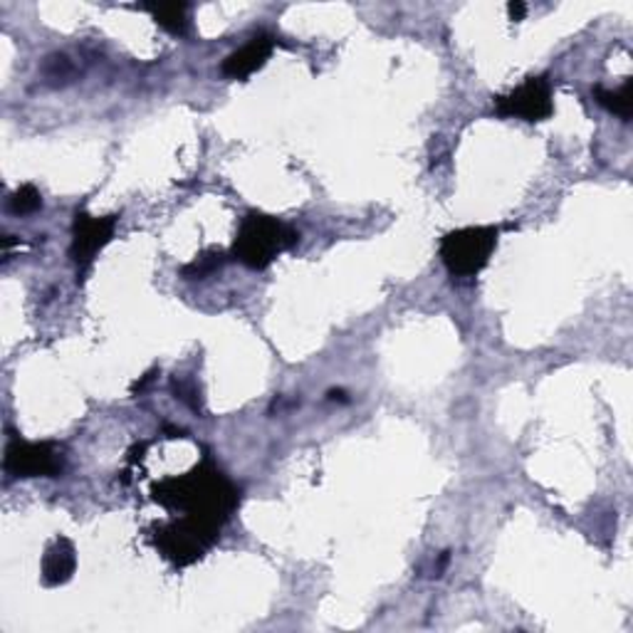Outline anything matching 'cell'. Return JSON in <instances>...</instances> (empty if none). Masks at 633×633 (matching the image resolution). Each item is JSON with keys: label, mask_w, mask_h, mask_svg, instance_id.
Wrapping results in <instances>:
<instances>
[{"label": "cell", "mask_w": 633, "mask_h": 633, "mask_svg": "<svg viewBox=\"0 0 633 633\" xmlns=\"http://www.w3.org/2000/svg\"><path fill=\"white\" fill-rule=\"evenodd\" d=\"M152 497L166 510L184 513L181 517L221 529L241 503V490L206 458L186 475H172L156 483Z\"/></svg>", "instance_id": "cell-1"}, {"label": "cell", "mask_w": 633, "mask_h": 633, "mask_svg": "<svg viewBox=\"0 0 633 633\" xmlns=\"http://www.w3.org/2000/svg\"><path fill=\"white\" fill-rule=\"evenodd\" d=\"M300 243V233L267 213H247L233 241V257L251 270H265L277 255L292 251Z\"/></svg>", "instance_id": "cell-2"}, {"label": "cell", "mask_w": 633, "mask_h": 633, "mask_svg": "<svg viewBox=\"0 0 633 633\" xmlns=\"http://www.w3.org/2000/svg\"><path fill=\"white\" fill-rule=\"evenodd\" d=\"M500 228L495 225H470V228L450 231L440 241V260L454 277L480 275L497 247Z\"/></svg>", "instance_id": "cell-3"}, {"label": "cell", "mask_w": 633, "mask_h": 633, "mask_svg": "<svg viewBox=\"0 0 633 633\" xmlns=\"http://www.w3.org/2000/svg\"><path fill=\"white\" fill-rule=\"evenodd\" d=\"M221 537V529L208 527L191 517H178L166 525L154 527V545L164 554L168 562H174L176 567H188V564L198 562L208 547L216 545Z\"/></svg>", "instance_id": "cell-4"}, {"label": "cell", "mask_w": 633, "mask_h": 633, "mask_svg": "<svg viewBox=\"0 0 633 633\" xmlns=\"http://www.w3.org/2000/svg\"><path fill=\"white\" fill-rule=\"evenodd\" d=\"M3 468L13 478H58L65 470V458L55 444H30L20 436H10Z\"/></svg>", "instance_id": "cell-5"}, {"label": "cell", "mask_w": 633, "mask_h": 633, "mask_svg": "<svg viewBox=\"0 0 633 633\" xmlns=\"http://www.w3.org/2000/svg\"><path fill=\"white\" fill-rule=\"evenodd\" d=\"M554 111V87L547 77H527L510 95L495 97L497 117H515L523 121H545Z\"/></svg>", "instance_id": "cell-6"}, {"label": "cell", "mask_w": 633, "mask_h": 633, "mask_svg": "<svg viewBox=\"0 0 633 633\" xmlns=\"http://www.w3.org/2000/svg\"><path fill=\"white\" fill-rule=\"evenodd\" d=\"M119 216H89L85 211H77L72 225V245L70 257L77 265V277H85L92 267L95 257L105 251L111 237H115Z\"/></svg>", "instance_id": "cell-7"}, {"label": "cell", "mask_w": 633, "mask_h": 633, "mask_svg": "<svg viewBox=\"0 0 633 633\" xmlns=\"http://www.w3.org/2000/svg\"><path fill=\"white\" fill-rule=\"evenodd\" d=\"M275 38L267 36V32H260V36L247 40L243 48H237L231 52L228 58L223 60L221 72L228 79H247L255 75L257 70H263L265 62L270 60V55L275 50Z\"/></svg>", "instance_id": "cell-8"}, {"label": "cell", "mask_w": 633, "mask_h": 633, "mask_svg": "<svg viewBox=\"0 0 633 633\" xmlns=\"http://www.w3.org/2000/svg\"><path fill=\"white\" fill-rule=\"evenodd\" d=\"M77 569V552L67 537H58L42 554V582L48 586H60L72 580Z\"/></svg>", "instance_id": "cell-9"}, {"label": "cell", "mask_w": 633, "mask_h": 633, "mask_svg": "<svg viewBox=\"0 0 633 633\" xmlns=\"http://www.w3.org/2000/svg\"><path fill=\"white\" fill-rule=\"evenodd\" d=\"M594 97H596L598 105L612 111V115L621 117L624 121L631 119V111H633V79H626V82L621 85V87H616V89L596 87Z\"/></svg>", "instance_id": "cell-10"}, {"label": "cell", "mask_w": 633, "mask_h": 633, "mask_svg": "<svg viewBox=\"0 0 633 633\" xmlns=\"http://www.w3.org/2000/svg\"><path fill=\"white\" fill-rule=\"evenodd\" d=\"M154 20L172 36H186L188 32V6L166 3V6H146Z\"/></svg>", "instance_id": "cell-11"}, {"label": "cell", "mask_w": 633, "mask_h": 633, "mask_svg": "<svg viewBox=\"0 0 633 633\" xmlns=\"http://www.w3.org/2000/svg\"><path fill=\"white\" fill-rule=\"evenodd\" d=\"M225 263V255L221 251H208L196 255V260H191L188 265L181 267V277L184 280H206L216 270H221Z\"/></svg>", "instance_id": "cell-12"}, {"label": "cell", "mask_w": 633, "mask_h": 633, "mask_svg": "<svg viewBox=\"0 0 633 633\" xmlns=\"http://www.w3.org/2000/svg\"><path fill=\"white\" fill-rule=\"evenodd\" d=\"M38 208H42V196L32 184L20 186L16 194L10 196V211H13L16 216H30V213H36Z\"/></svg>", "instance_id": "cell-13"}, {"label": "cell", "mask_w": 633, "mask_h": 633, "mask_svg": "<svg viewBox=\"0 0 633 633\" xmlns=\"http://www.w3.org/2000/svg\"><path fill=\"white\" fill-rule=\"evenodd\" d=\"M507 10H510L513 20H523L525 13H527V6L525 3H510V6H507Z\"/></svg>", "instance_id": "cell-14"}, {"label": "cell", "mask_w": 633, "mask_h": 633, "mask_svg": "<svg viewBox=\"0 0 633 633\" xmlns=\"http://www.w3.org/2000/svg\"><path fill=\"white\" fill-rule=\"evenodd\" d=\"M152 379H154V371H152V374H146V377H144L142 381H137V383H134V387H132V391H134V393H137V391L142 393V391L146 389V387H149V381H152Z\"/></svg>", "instance_id": "cell-15"}]
</instances>
